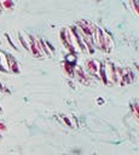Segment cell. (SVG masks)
Here are the masks:
<instances>
[{
  "instance_id": "6da1fadb",
  "label": "cell",
  "mask_w": 139,
  "mask_h": 155,
  "mask_svg": "<svg viewBox=\"0 0 139 155\" xmlns=\"http://www.w3.org/2000/svg\"><path fill=\"white\" fill-rule=\"evenodd\" d=\"M103 70H104V76H105L107 85L117 84V80H116V65L113 62H110V61L104 62L103 63Z\"/></svg>"
},
{
  "instance_id": "7a4b0ae2",
  "label": "cell",
  "mask_w": 139,
  "mask_h": 155,
  "mask_svg": "<svg viewBox=\"0 0 139 155\" xmlns=\"http://www.w3.org/2000/svg\"><path fill=\"white\" fill-rule=\"evenodd\" d=\"M99 65L100 63L96 59H88L86 62L85 65V70L91 78H96V79H99L98 76V72H99Z\"/></svg>"
},
{
  "instance_id": "3957f363",
  "label": "cell",
  "mask_w": 139,
  "mask_h": 155,
  "mask_svg": "<svg viewBox=\"0 0 139 155\" xmlns=\"http://www.w3.org/2000/svg\"><path fill=\"white\" fill-rule=\"evenodd\" d=\"M74 76L78 79V81L82 85H85V86H88L89 84H91V76L88 75V74L86 73L85 69H82V68H75L74 69Z\"/></svg>"
},
{
  "instance_id": "277c9868",
  "label": "cell",
  "mask_w": 139,
  "mask_h": 155,
  "mask_svg": "<svg viewBox=\"0 0 139 155\" xmlns=\"http://www.w3.org/2000/svg\"><path fill=\"white\" fill-rule=\"evenodd\" d=\"M113 48H114V43H113V39H111V35L105 30L104 32V46H103V51L107 52V53H110L113 51Z\"/></svg>"
},
{
  "instance_id": "5b68a950",
  "label": "cell",
  "mask_w": 139,
  "mask_h": 155,
  "mask_svg": "<svg viewBox=\"0 0 139 155\" xmlns=\"http://www.w3.org/2000/svg\"><path fill=\"white\" fill-rule=\"evenodd\" d=\"M131 78H133V75H132V73H131V69H121V78H120L119 84L121 86L129 84L132 81Z\"/></svg>"
},
{
  "instance_id": "8992f818",
  "label": "cell",
  "mask_w": 139,
  "mask_h": 155,
  "mask_svg": "<svg viewBox=\"0 0 139 155\" xmlns=\"http://www.w3.org/2000/svg\"><path fill=\"white\" fill-rule=\"evenodd\" d=\"M6 57H8V68H9L12 73L18 74V73H19V65H18V63H17V61L15 59V57H12L11 55H8ZM9 69H8V70H9Z\"/></svg>"
},
{
  "instance_id": "52a82bcc",
  "label": "cell",
  "mask_w": 139,
  "mask_h": 155,
  "mask_svg": "<svg viewBox=\"0 0 139 155\" xmlns=\"http://www.w3.org/2000/svg\"><path fill=\"white\" fill-rule=\"evenodd\" d=\"M63 69H64V73L69 76H74V69H75V65L72 64V63H68V62H64L63 64Z\"/></svg>"
},
{
  "instance_id": "ba28073f",
  "label": "cell",
  "mask_w": 139,
  "mask_h": 155,
  "mask_svg": "<svg viewBox=\"0 0 139 155\" xmlns=\"http://www.w3.org/2000/svg\"><path fill=\"white\" fill-rule=\"evenodd\" d=\"M19 43L22 44V46L25 49V50H28L29 51V44H28V39H25L24 38V34H22V33H19Z\"/></svg>"
},
{
  "instance_id": "9c48e42d",
  "label": "cell",
  "mask_w": 139,
  "mask_h": 155,
  "mask_svg": "<svg viewBox=\"0 0 139 155\" xmlns=\"http://www.w3.org/2000/svg\"><path fill=\"white\" fill-rule=\"evenodd\" d=\"M75 61H76V56L74 55V53H68L67 57H65V62L74 64V63H75Z\"/></svg>"
},
{
  "instance_id": "30bf717a",
  "label": "cell",
  "mask_w": 139,
  "mask_h": 155,
  "mask_svg": "<svg viewBox=\"0 0 139 155\" xmlns=\"http://www.w3.org/2000/svg\"><path fill=\"white\" fill-rule=\"evenodd\" d=\"M0 5H1V9L4 10V9H11V8H13V5H15V4H13L12 1H1V3H0Z\"/></svg>"
},
{
  "instance_id": "8fae6325",
  "label": "cell",
  "mask_w": 139,
  "mask_h": 155,
  "mask_svg": "<svg viewBox=\"0 0 139 155\" xmlns=\"http://www.w3.org/2000/svg\"><path fill=\"white\" fill-rule=\"evenodd\" d=\"M132 110H133V115L138 120V103H134V105L132 107Z\"/></svg>"
},
{
  "instance_id": "7c38bea8",
  "label": "cell",
  "mask_w": 139,
  "mask_h": 155,
  "mask_svg": "<svg viewBox=\"0 0 139 155\" xmlns=\"http://www.w3.org/2000/svg\"><path fill=\"white\" fill-rule=\"evenodd\" d=\"M62 119H63V121H64V123L67 124V126H73V124H72V121L70 120H69V118L68 116H63V118H62Z\"/></svg>"
},
{
  "instance_id": "4fadbf2b",
  "label": "cell",
  "mask_w": 139,
  "mask_h": 155,
  "mask_svg": "<svg viewBox=\"0 0 139 155\" xmlns=\"http://www.w3.org/2000/svg\"><path fill=\"white\" fill-rule=\"evenodd\" d=\"M131 5L134 8V12L137 13V15H139V8H138V3H132Z\"/></svg>"
},
{
  "instance_id": "5bb4252c",
  "label": "cell",
  "mask_w": 139,
  "mask_h": 155,
  "mask_svg": "<svg viewBox=\"0 0 139 155\" xmlns=\"http://www.w3.org/2000/svg\"><path fill=\"white\" fill-rule=\"evenodd\" d=\"M6 130V126H5V124L3 123V121H0V133L1 132H4Z\"/></svg>"
},
{
  "instance_id": "9a60e30c",
  "label": "cell",
  "mask_w": 139,
  "mask_h": 155,
  "mask_svg": "<svg viewBox=\"0 0 139 155\" xmlns=\"http://www.w3.org/2000/svg\"><path fill=\"white\" fill-rule=\"evenodd\" d=\"M6 39H8V41L11 44V46H12V48H15L16 49V46H15V44H13V41H12V39L9 37V34H6Z\"/></svg>"
},
{
  "instance_id": "2e32d148",
  "label": "cell",
  "mask_w": 139,
  "mask_h": 155,
  "mask_svg": "<svg viewBox=\"0 0 139 155\" xmlns=\"http://www.w3.org/2000/svg\"><path fill=\"white\" fill-rule=\"evenodd\" d=\"M0 112H1V108H0Z\"/></svg>"
}]
</instances>
